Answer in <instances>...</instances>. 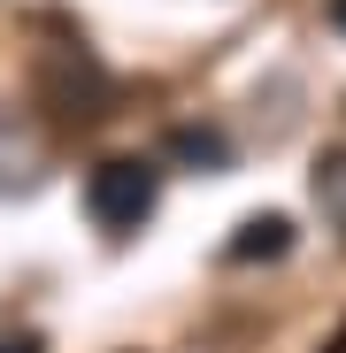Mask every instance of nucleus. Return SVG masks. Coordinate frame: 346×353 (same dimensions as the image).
<instances>
[{
	"mask_svg": "<svg viewBox=\"0 0 346 353\" xmlns=\"http://www.w3.org/2000/svg\"><path fill=\"white\" fill-rule=\"evenodd\" d=\"M323 23H331V31H346V0H323Z\"/></svg>",
	"mask_w": 346,
	"mask_h": 353,
	"instance_id": "0eeeda50",
	"label": "nucleus"
},
{
	"mask_svg": "<svg viewBox=\"0 0 346 353\" xmlns=\"http://www.w3.org/2000/svg\"><path fill=\"white\" fill-rule=\"evenodd\" d=\"M154 200H162V169L139 161V154H108L85 176V215L108 230V239H131L139 223H154Z\"/></svg>",
	"mask_w": 346,
	"mask_h": 353,
	"instance_id": "f257e3e1",
	"label": "nucleus"
},
{
	"mask_svg": "<svg viewBox=\"0 0 346 353\" xmlns=\"http://www.w3.org/2000/svg\"><path fill=\"white\" fill-rule=\"evenodd\" d=\"M162 154L185 161V169H200V176H223V169H231V139H223L215 123H177V131L162 139Z\"/></svg>",
	"mask_w": 346,
	"mask_h": 353,
	"instance_id": "20e7f679",
	"label": "nucleus"
},
{
	"mask_svg": "<svg viewBox=\"0 0 346 353\" xmlns=\"http://www.w3.org/2000/svg\"><path fill=\"white\" fill-rule=\"evenodd\" d=\"M308 185H316V208H323L331 223H346V146H323V154H316V176H308Z\"/></svg>",
	"mask_w": 346,
	"mask_h": 353,
	"instance_id": "39448f33",
	"label": "nucleus"
},
{
	"mask_svg": "<svg viewBox=\"0 0 346 353\" xmlns=\"http://www.w3.org/2000/svg\"><path fill=\"white\" fill-rule=\"evenodd\" d=\"M293 254V215H247L239 230H231V246H223V261H285Z\"/></svg>",
	"mask_w": 346,
	"mask_h": 353,
	"instance_id": "7ed1b4c3",
	"label": "nucleus"
},
{
	"mask_svg": "<svg viewBox=\"0 0 346 353\" xmlns=\"http://www.w3.org/2000/svg\"><path fill=\"white\" fill-rule=\"evenodd\" d=\"M46 100H54V115H108V77H100V62L85 46H62L46 62Z\"/></svg>",
	"mask_w": 346,
	"mask_h": 353,
	"instance_id": "f03ea898",
	"label": "nucleus"
},
{
	"mask_svg": "<svg viewBox=\"0 0 346 353\" xmlns=\"http://www.w3.org/2000/svg\"><path fill=\"white\" fill-rule=\"evenodd\" d=\"M0 353H46V338H39V330H8V338H0Z\"/></svg>",
	"mask_w": 346,
	"mask_h": 353,
	"instance_id": "423d86ee",
	"label": "nucleus"
},
{
	"mask_svg": "<svg viewBox=\"0 0 346 353\" xmlns=\"http://www.w3.org/2000/svg\"><path fill=\"white\" fill-rule=\"evenodd\" d=\"M323 353H346V323H338V330H331V345H323Z\"/></svg>",
	"mask_w": 346,
	"mask_h": 353,
	"instance_id": "6e6552de",
	"label": "nucleus"
}]
</instances>
